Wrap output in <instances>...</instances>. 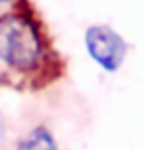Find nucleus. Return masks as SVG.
<instances>
[{
	"instance_id": "f257e3e1",
	"label": "nucleus",
	"mask_w": 144,
	"mask_h": 150,
	"mask_svg": "<svg viewBox=\"0 0 144 150\" xmlns=\"http://www.w3.org/2000/svg\"><path fill=\"white\" fill-rule=\"evenodd\" d=\"M42 44L36 28L26 18L8 14L0 18V59L8 65L28 69L38 61Z\"/></svg>"
},
{
	"instance_id": "f03ea898",
	"label": "nucleus",
	"mask_w": 144,
	"mask_h": 150,
	"mask_svg": "<svg viewBox=\"0 0 144 150\" xmlns=\"http://www.w3.org/2000/svg\"><path fill=\"white\" fill-rule=\"evenodd\" d=\"M87 52L107 71H116L124 61L126 44L119 34L107 26H93L85 34Z\"/></svg>"
},
{
	"instance_id": "7ed1b4c3",
	"label": "nucleus",
	"mask_w": 144,
	"mask_h": 150,
	"mask_svg": "<svg viewBox=\"0 0 144 150\" xmlns=\"http://www.w3.org/2000/svg\"><path fill=\"white\" fill-rule=\"evenodd\" d=\"M16 150H57V146H55L53 136L46 128L38 127V128H34L30 134L24 136Z\"/></svg>"
},
{
	"instance_id": "20e7f679",
	"label": "nucleus",
	"mask_w": 144,
	"mask_h": 150,
	"mask_svg": "<svg viewBox=\"0 0 144 150\" xmlns=\"http://www.w3.org/2000/svg\"><path fill=\"white\" fill-rule=\"evenodd\" d=\"M4 142V119H2V115H0V146Z\"/></svg>"
},
{
	"instance_id": "39448f33",
	"label": "nucleus",
	"mask_w": 144,
	"mask_h": 150,
	"mask_svg": "<svg viewBox=\"0 0 144 150\" xmlns=\"http://www.w3.org/2000/svg\"><path fill=\"white\" fill-rule=\"evenodd\" d=\"M0 2H6V0H0Z\"/></svg>"
}]
</instances>
